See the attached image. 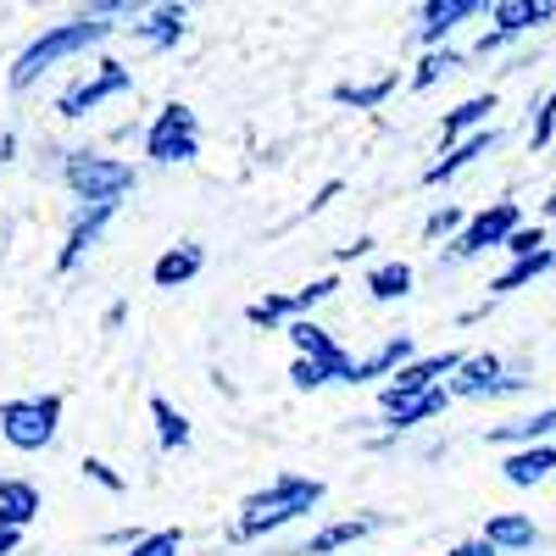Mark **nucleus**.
Returning <instances> with one entry per match:
<instances>
[{"instance_id": "33", "label": "nucleus", "mask_w": 556, "mask_h": 556, "mask_svg": "<svg viewBox=\"0 0 556 556\" xmlns=\"http://www.w3.org/2000/svg\"><path fill=\"white\" fill-rule=\"evenodd\" d=\"M462 228H468V212L445 201V206H434V212L424 217V240H429V245H440V240H456Z\"/></svg>"}, {"instance_id": "18", "label": "nucleus", "mask_w": 556, "mask_h": 556, "mask_svg": "<svg viewBox=\"0 0 556 556\" xmlns=\"http://www.w3.org/2000/svg\"><path fill=\"white\" fill-rule=\"evenodd\" d=\"M374 529H384V518L379 513H362V518H340V523H329V529H317L306 545H295L290 556H329V551H345V545H356V540H367Z\"/></svg>"}, {"instance_id": "4", "label": "nucleus", "mask_w": 556, "mask_h": 556, "mask_svg": "<svg viewBox=\"0 0 556 556\" xmlns=\"http://www.w3.org/2000/svg\"><path fill=\"white\" fill-rule=\"evenodd\" d=\"M56 434H62V395L56 390L0 401V440H7L12 451H23V456L51 451Z\"/></svg>"}, {"instance_id": "2", "label": "nucleus", "mask_w": 556, "mask_h": 556, "mask_svg": "<svg viewBox=\"0 0 556 556\" xmlns=\"http://www.w3.org/2000/svg\"><path fill=\"white\" fill-rule=\"evenodd\" d=\"M323 479L312 473H278L267 479L262 490H251L240 501V523H235V540H262V534H278V529H290L301 523L306 513H317L323 506Z\"/></svg>"}, {"instance_id": "15", "label": "nucleus", "mask_w": 556, "mask_h": 556, "mask_svg": "<svg viewBox=\"0 0 556 556\" xmlns=\"http://www.w3.org/2000/svg\"><path fill=\"white\" fill-rule=\"evenodd\" d=\"M451 406V390L440 384V390H429V395H412V401H401L395 412H379V424H384V434L390 440H401V434H412V429H424V424H434V417Z\"/></svg>"}, {"instance_id": "37", "label": "nucleus", "mask_w": 556, "mask_h": 556, "mask_svg": "<svg viewBox=\"0 0 556 556\" xmlns=\"http://www.w3.org/2000/svg\"><path fill=\"white\" fill-rule=\"evenodd\" d=\"M540 251H545V228H540V223H534V228L523 223L518 235L506 240V256H513V262H523V256H540Z\"/></svg>"}, {"instance_id": "3", "label": "nucleus", "mask_w": 556, "mask_h": 556, "mask_svg": "<svg viewBox=\"0 0 556 556\" xmlns=\"http://www.w3.org/2000/svg\"><path fill=\"white\" fill-rule=\"evenodd\" d=\"M62 184L78 206H123V195L139 184V167L106 151H62Z\"/></svg>"}, {"instance_id": "10", "label": "nucleus", "mask_w": 556, "mask_h": 556, "mask_svg": "<svg viewBox=\"0 0 556 556\" xmlns=\"http://www.w3.org/2000/svg\"><path fill=\"white\" fill-rule=\"evenodd\" d=\"M112 217H117V206H78L73 223H67V240H62V251H56V273H73L89 251H96Z\"/></svg>"}, {"instance_id": "8", "label": "nucleus", "mask_w": 556, "mask_h": 556, "mask_svg": "<svg viewBox=\"0 0 556 556\" xmlns=\"http://www.w3.org/2000/svg\"><path fill=\"white\" fill-rule=\"evenodd\" d=\"M445 390H451V401H501V395L534 390V379L506 374V362H501L495 351H479V356H468V362L456 367V379H451Z\"/></svg>"}, {"instance_id": "43", "label": "nucleus", "mask_w": 556, "mask_h": 556, "mask_svg": "<svg viewBox=\"0 0 556 556\" xmlns=\"http://www.w3.org/2000/svg\"><path fill=\"white\" fill-rule=\"evenodd\" d=\"M17 156V128H0V167Z\"/></svg>"}, {"instance_id": "12", "label": "nucleus", "mask_w": 556, "mask_h": 556, "mask_svg": "<svg viewBox=\"0 0 556 556\" xmlns=\"http://www.w3.org/2000/svg\"><path fill=\"white\" fill-rule=\"evenodd\" d=\"M406 362H417V345H412V334H390L384 345H374L367 356H356V362H351L345 384H374V379H395Z\"/></svg>"}, {"instance_id": "13", "label": "nucleus", "mask_w": 556, "mask_h": 556, "mask_svg": "<svg viewBox=\"0 0 556 556\" xmlns=\"http://www.w3.org/2000/svg\"><path fill=\"white\" fill-rule=\"evenodd\" d=\"M484 7L479 0H429L424 12H417V39H424V51H440L445 34L462 28V23H473Z\"/></svg>"}, {"instance_id": "41", "label": "nucleus", "mask_w": 556, "mask_h": 556, "mask_svg": "<svg viewBox=\"0 0 556 556\" xmlns=\"http://www.w3.org/2000/svg\"><path fill=\"white\" fill-rule=\"evenodd\" d=\"M340 190H345V184H340V178H329V184H323V190L312 195V212H323L329 201H340Z\"/></svg>"}, {"instance_id": "11", "label": "nucleus", "mask_w": 556, "mask_h": 556, "mask_svg": "<svg viewBox=\"0 0 556 556\" xmlns=\"http://www.w3.org/2000/svg\"><path fill=\"white\" fill-rule=\"evenodd\" d=\"M501 128H484V134H468V139H456V146H445L429 167H424V184H451L456 173H468L479 156H490V151H501Z\"/></svg>"}, {"instance_id": "29", "label": "nucleus", "mask_w": 556, "mask_h": 556, "mask_svg": "<svg viewBox=\"0 0 556 556\" xmlns=\"http://www.w3.org/2000/svg\"><path fill=\"white\" fill-rule=\"evenodd\" d=\"M345 374H351V356L345 362H312V356H295L290 362V384L295 390H323V384H345Z\"/></svg>"}, {"instance_id": "17", "label": "nucleus", "mask_w": 556, "mask_h": 556, "mask_svg": "<svg viewBox=\"0 0 556 556\" xmlns=\"http://www.w3.org/2000/svg\"><path fill=\"white\" fill-rule=\"evenodd\" d=\"M184 34H190V7H151L134 23V39L151 45V51H173Z\"/></svg>"}, {"instance_id": "28", "label": "nucleus", "mask_w": 556, "mask_h": 556, "mask_svg": "<svg viewBox=\"0 0 556 556\" xmlns=\"http://www.w3.org/2000/svg\"><path fill=\"white\" fill-rule=\"evenodd\" d=\"M151 424H156V445L162 451H184V445H190V417H184L167 395H151Z\"/></svg>"}, {"instance_id": "35", "label": "nucleus", "mask_w": 556, "mask_h": 556, "mask_svg": "<svg viewBox=\"0 0 556 556\" xmlns=\"http://www.w3.org/2000/svg\"><path fill=\"white\" fill-rule=\"evenodd\" d=\"M184 551V534L178 529H146V540H139L128 556H178Z\"/></svg>"}, {"instance_id": "1", "label": "nucleus", "mask_w": 556, "mask_h": 556, "mask_svg": "<svg viewBox=\"0 0 556 556\" xmlns=\"http://www.w3.org/2000/svg\"><path fill=\"white\" fill-rule=\"evenodd\" d=\"M117 34V23L106 17V12H78V17H67V23H51L45 34H34L23 51H17V62H12V73H7V84L17 89H34L51 67H62V62H73V56H84V51H96V45H106Z\"/></svg>"}, {"instance_id": "7", "label": "nucleus", "mask_w": 556, "mask_h": 556, "mask_svg": "<svg viewBox=\"0 0 556 556\" xmlns=\"http://www.w3.org/2000/svg\"><path fill=\"white\" fill-rule=\"evenodd\" d=\"M523 228V206L518 201H490L484 212L468 217V228L445 245V262H473L484 251H506V240H513Z\"/></svg>"}, {"instance_id": "31", "label": "nucleus", "mask_w": 556, "mask_h": 556, "mask_svg": "<svg viewBox=\"0 0 556 556\" xmlns=\"http://www.w3.org/2000/svg\"><path fill=\"white\" fill-rule=\"evenodd\" d=\"M245 323L251 329H290L295 323V295H256L251 306H245Z\"/></svg>"}, {"instance_id": "24", "label": "nucleus", "mask_w": 556, "mask_h": 556, "mask_svg": "<svg viewBox=\"0 0 556 556\" xmlns=\"http://www.w3.org/2000/svg\"><path fill=\"white\" fill-rule=\"evenodd\" d=\"M290 345H295V356H312V362H345V351H340V340L329 334V329H323V323L317 317H295L290 323Z\"/></svg>"}, {"instance_id": "23", "label": "nucleus", "mask_w": 556, "mask_h": 556, "mask_svg": "<svg viewBox=\"0 0 556 556\" xmlns=\"http://www.w3.org/2000/svg\"><path fill=\"white\" fill-rule=\"evenodd\" d=\"M551 434H556V406H540V412H529V417H518V424H495L490 429V440L495 445H551Z\"/></svg>"}, {"instance_id": "26", "label": "nucleus", "mask_w": 556, "mask_h": 556, "mask_svg": "<svg viewBox=\"0 0 556 556\" xmlns=\"http://www.w3.org/2000/svg\"><path fill=\"white\" fill-rule=\"evenodd\" d=\"M34 518H39V490L28 479H0V523L28 529Z\"/></svg>"}, {"instance_id": "22", "label": "nucleus", "mask_w": 556, "mask_h": 556, "mask_svg": "<svg viewBox=\"0 0 556 556\" xmlns=\"http://www.w3.org/2000/svg\"><path fill=\"white\" fill-rule=\"evenodd\" d=\"M401 89V73H379V78H345L334 84V101L340 106H356V112H379L390 96Z\"/></svg>"}, {"instance_id": "5", "label": "nucleus", "mask_w": 556, "mask_h": 556, "mask_svg": "<svg viewBox=\"0 0 556 556\" xmlns=\"http://www.w3.org/2000/svg\"><path fill=\"white\" fill-rule=\"evenodd\" d=\"M128 89H134V67H128V62H117V56H101L84 78H73V84L62 89V96H56V117L78 123V117H89V112H101L106 101L128 96Z\"/></svg>"}, {"instance_id": "25", "label": "nucleus", "mask_w": 556, "mask_h": 556, "mask_svg": "<svg viewBox=\"0 0 556 556\" xmlns=\"http://www.w3.org/2000/svg\"><path fill=\"white\" fill-rule=\"evenodd\" d=\"M412 285H417V273H412V262H379V267H367V295H374L379 306H390V301H406L412 295Z\"/></svg>"}, {"instance_id": "38", "label": "nucleus", "mask_w": 556, "mask_h": 556, "mask_svg": "<svg viewBox=\"0 0 556 556\" xmlns=\"http://www.w3.org/2000/svg\"><path fill=\"white\" fill-rule=\"evenodd\" d=\"M513 45H518L513 34H501V28H484V34H479V45H473V56H506V51H513Z\"/></svg>"}, {"instance_id": "39", "label": "nucleus", "mask_w": 556, "mask_h": 556, "mask_svg": "<svg viewBox=\"0 0 556 556\" xmlns=\"http://www.w3.org/2000/svg\"><path fill=\"white\" fill-rule=\"evenodd\" d=\"M445 556H501V551H495V545H490L484 534H473V540H456V545H451Z\"/></svg>"}, {"instance_id": "45", "label": "nucleus", "mask_w": 556, "mask_h": 556, "mask_svg": "<svg viewBox=\"0 0 556 556\" xmlns=\"http://www.w3.org/2000/svg\"><path fill=\"white\" fill-rule=\"evenodd\" d=\"M540 212H545V217H556V190L545 195V206H540Z\"/></svg>"}, {"instance_id": "27", "label": "nucleus", "mask_w": 556, "mask_h": 556, "mask_svg": "<svg viewBox=\"0 0 556 556\" xmlns=\"http://www.w3.org/2000/svg\"><path fill=\"white\" fill-rule=\"evenodd\" d=\"M551 267H556V251L545 245L540 256H523V262H513L506 273H495V278H490V295H513V290H529L534 278H545Z\"/></svg>"}, {"instance_id": "14", "label": "nucleus", "mask_w": 556, "mask_h": 556, "mask_svg": "<svg viewBox=\"0 0 556 556\" xmlns=\"http://www.w3.org/2000/svg\"><path fill=\"white\" fill-rule=\"evenodd\" d=\"M490 23H495L501 34H513V39L540 34L545 23H556V0H495Z\"/></svg>"}, {"instance_id": "21", "label": "nucleus", "mask_w": 556, "mask_h": 556, "mask_svg": "<svg viewBox=\"0 0 556 556\" xmlns=\"http://www.w3.org/2000/svg\"><path fill=\"white\" fill-rule=\"evenodd\" d=\"M479 534H484L501 556H506V551H534V545H540V529H534V518H523V513H490Z\"/></svg>"}, {"instance_id": "16", "label": "nucleus", "mask_w": 556, "mask_h": 556, "mask_svg": "<svg viewBox=\"0 0 556 556\" xmlns=\"http://www.w3.org/2000/svg\"><path fill=\"white\" fill-rule=\"evenodd\" d=\"M201 267H206V251H201L195 240H178V245H167V251L156 256L151 285H156V290H184L190 278H201Z\"/></svg>"}, {"instance_id": "34", "label": "nucleus", "mask_w": 556, "mask_h": 556, "mask_svg": "<svg viewBox=\"0 0 556 556\" xmlns=\"http://www.w3.org/2000/svg\"><path fill=\"white\" fill-rule=\"evenodd\" d=\"M334 290H340L334 273H323V278H312V285H301V290H295V317H312V306H323Z\"/></svg>"}, {"instance_id": "32", "label": "nucleus", "mask_w": 556, "mask_h": 556, "mask_svg": "<svg viewBox=\"0 0 556 556\" xmlns=\"http://www.w3.org/2000/svg\"><path fill=\"white\" fill-rule=\"evenodd\" d=\"M556 146V84L540 96L534 117H529V151H551Z\"/></svg>"}, {"instance_id": "9", "label": "nucleus", "mask_w": 556, "mask_h": 556, "mask_svg": "<svg viewBox=\"0 0 556 556\" xmlns=\"http://www.w3.org/2000/svg\"><path fill=\"white\" fill-rule=\"evenodd\" d=\"M468 362L462 351H434V356H417V362H406L401 374L379 390V412H395L401 401H412V395H429V390H440V379H456V367Z\"/></svg>"}, {"instance_id": "30", "label": "nucleus", "mask_w": 556, "mask_h": 556, "mask_svg": "<svg viewBox=\"0 0 556 556\" xmlns=\"http://www.w3.org/2000/svg\"><path fill=\"white\" fill-rule=\"evenodd\" d=\"M462 67H468V56H462V51H451V45H440V51H424V56H417V67H412V89H434L440 78H451V73H462Z\"/></svg>"}, {"instance_id": "20", "label": "nucleus", "mask_w": 556, "mask_h": 556, "mask_svg": "<svg viewBox=\"0 0 556 556\" xmlns=\"http://www.w3.org/2000/svg\"><path fill=\"white\" fill-rule=\"evenodd\" d=\"M501 473H506V484H518V490L545 484L556 473V445H518L513 456L501 462Z\"/></svg>"}, {"instance_id": "6", "label": "nucleus", "mask_w": 556, "mask_h": 556, "mask_svg": "<svg viewBox=\"0 0 556 556\" xmlns=\"http://www.w3.org/2000/svg\"><path fill=\"white\" fill-rule=\"evenodd\" d=\"M146 156L162 162V167L195 162V156H201V117H195V106L167 101V106L151 117V128H146Z\"/></svg>"}, {"instance_id": "40", "label": "nucleus", "mask_w": 556, "mask_h": 556, "mask_svg": "<svg viewBox=\"0 0 556 556\" xmlns=\"http://www.w3.org/2000/svg\"><path fill=\"white\" fill-rule=\"evenodd\" d=\"M340 262H362V256H374V235H356L351 245H334Z\"/></svg>"}, {"instance_id": "42", "label": "nucleus", "mask_w": 556, "mask_h": 556, "mask_svg": "<svg viewBox=\"0 0 556 556\" xmlns=\"http://www.w3.org/2000/svg\"><path fill=\"white\" fill-rule=\"evenodd\" d=\"M17 545H23V529H7V523H0V556H17Z\"/></svg>"}, {"instance_id": "19", "label": "nucleus", "mask_w": 556, "mask_h": 556, "mask_svg": "<svg viewBox=\"0 0 556 556\" xmlns=\"http://www.w3.org/2000/svg\"><path fill=\"white\" fill-rule=\"evenodd\" d=\"M495 112H501L495 89H490V96H468L462 106H451V112L440 117V134H445V146H456V139H468V134H484V128H495V123H490Z\"/></svg>"}, {"instance_id": "44", "label": "nucleus", "mask_w": 556, "mask_h": 556, "mask_svg": "<svg viewBox=\"0 0 556 556\" xmlns=\"http://www.w3.org/2000/svg\"><path fill=\"white\" fill-rule=\"evenodd\" d=\"M123 317H128V306H123V301H112V306H106V317H101V329H106V334H112V329H123Z\"/></svg>"}, {"instance_id": "36", "label": "nucleus", "mask_w": 556, "mask_h": 556, "mask_svg": "<svg viewBox=\"0 0 556 556\" xmlns=\"http://www.w3.org/2000/svg\"><path fill=\"white\" fill-rule=\"evenodd\" d=\"M78 468H84V479H89V484H101L106 495H123V490H128V479L112 468V462H101V456H84Z\"/></svg>"}]
</instances>
